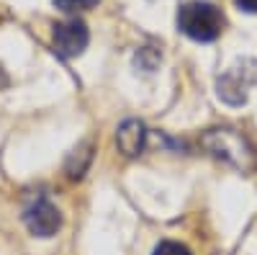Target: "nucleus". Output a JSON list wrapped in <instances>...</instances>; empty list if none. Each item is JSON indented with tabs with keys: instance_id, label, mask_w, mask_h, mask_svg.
<instances>
[{
	"instance_id": "7ed1b4c3",
	"label": "nucleus",
	"mask_w": 257,
	"mask_h": 255,
	"mask_svg": "<svg viewBox=\"0 0 257 255\" xmlns=\"http://www.w3.org/2000/svg\"><path fill=\"white\" fill-rule=\"evenodd\" d=\"M257 85V59H239L231 65L219 80H216V93L229 106H242L249 96V91Z\"/></svg>"
},
{
	"instance_id": "f257e3e1",
	"label": "nucleus",
	"mask_w": 257,
	"mask_h": 255,
	"mask_svg": "<svg viewBox=\"0 0 257 255\" xmlns=\"http://www.w3.org/2000/svg\"><path fill=\"white\" fill-rule=\"evenodd\" d=\"M201 144L206 147V152L213 155L216 160H224L239 170H252L257 167V152L254 147L247 142V137L237 129L229 126H219V129H208L201 139Z\"/></svg>"
},
{
	"instance_id": "1a4fd4ad",
	"label": "nucleus",
	"mask_w": 257,
	"mask_h": 255,
	"mask_svg": "<svg viewBox=\"0 0 257 255\" xmlns=\"http://www.w3.org/2000/svg\"><path fill=\"white\" fill-rule=\"evenodd\" d=\"M234 3L247 13H257V0H234Z\"/></svg>"
},
{
	"instance_id": "20e7f679",
	"label": "nucleus",
	"mask_w": 257,
	"mask_h": 255,
	"mask_svg": "<svg viewBox=\"0 0 257 255\" xmlns=\"http://www.w3.org/2000/svg\"><path fill=\"white\" fill-rule=\"evenodd\" d=\"M24 222L31 235L36 237H52L62 227V214L49 199H36L24 209Z\"/></svg>"
},
{
	"instance_id": "f03ea898",
	"label": "nucleus",
	"mask_w": 257,
	"mask_h": 255,
	"mask_svg": "<svg viewBox=\"0 0 257 255\" xmlns=\"http://www.w3.org/2000/svg\"><path fill=\"white\" fill-rule=\"evenodd\" d=\"M178 29L196 41H213L224 29V16L216 6L190 0L178 11Z\"/></svg>"
},
{
	"instance_id": "423d86ee",
	"label": "nucleus",
	"mask_w": 257,
	"mask_h": 255,
	"mask_svg": "<svg viewBox=\"0 0 257 255\" xmlns=\"http://www.w3.org/2000/svg\"><path fill=\"white\" fill-rule=\"evenodd\" d=\"M116 144L126 157L142 155L144 144H147V126L139 119H126L116 132Z\"/></svg>"
},
{
	"instance_id": "0eeeda50",
	"label": "nucleus",
	"mask_w": 257,
	"mask_h": 255,
	"mask_svg": "<svg viewBox=\"0 0 257 255\" xmlns=\"http://www.w3.org/2000/svg\"><path fill=\"white\" fill-rule=\"evenodd\" d=\"M54 6L64 13H77V11H88L98 6V0H54Z\"/></svg>"
},
{
	"instance_id": "39448f33",
	"label": "nucleus",
	"mask_w": 257,
	"mask_h": 255,
	"mask_svg": "<svg viewBox=\"0 0 257 255\" xmlns=\"http://www.w3.org/2000/svg\"><path fill=\"white\" fill-rule=\"evenodd\" d=\"M90 41V34H88V26L77 18H70V21H62V24L54 26V52L64 59L70 57H77L85 52Z\"/></svg>"
},
{
	"instance_id": "6e6552de",
	"label": "nucleus",
	"mask_w": 257,
	"mask_h": 255,
	"mask_svg": "<svg viewBox=\"0 0 257 255\" xmlns=\"http://www.w3.org/2000/svg\"><path fill=\"white\" fill-rule=\"evenodd\" d=\"M155 255H193L185 245H180V242H173V240H165V242H160L157 247H155Z\"/></svg>"
}]
</instances>
